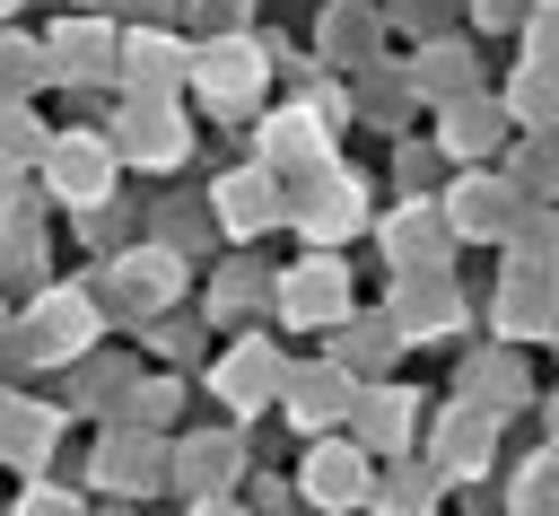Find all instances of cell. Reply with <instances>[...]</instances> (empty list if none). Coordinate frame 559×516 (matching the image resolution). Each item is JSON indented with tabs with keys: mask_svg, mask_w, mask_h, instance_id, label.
Returning <instances> with one entry per match:
<instances>
[{
	"mask_svg": "<svg viewBox=\"0 0 559 516\" xmlns=\"http://www.w3.org/2000/svg\"><path fill=\"white\" fill-rule=\"evenodd\" d=\"M280 315H288V324L349 315V280H341V262H297V271L280 280Z\"/></svg>",
	"mask_w": 559,
	"mask_h": 516,
	"instance_id": "cell-1",
	"label": "cell"
},
{
	"mask_svg": "<svg viewBox=\"0 0 559 516\" xmlns=\"http://www.w3.org/2000/svg\"><path fill=\"white\" fill-rule=\"evenodd\" d=\"M87 332H96V315H87V297H44L35 306V324H26V359H70V350H87Z\"/></svg>",
	"mask_w": 559,
	"mask_h": 516,
	"instance_id": "cell-2",
	"label": "cell"
},
{
	"mask_svg": "<svg viewBox=\"0 0 559 516\" xmlns=\"http://www.w3.org/2000/svg\"><path fill=\"white\" fill-rule=\"evenodd\" d=\"M376 481H367V455L358 446H314L306 455V499L314 507H358Z\"/></svg>",
	"mask_w": 559,
	"mask_h": 516,
	"instance_id": "cell-3",
	"label": "cell"
},
{
	"mask_svg": "<svg viewBox=\"0 0 559 516\" xmlns=\"http://www.w3.org/2000/svg\"><path fill=\"white\" fill-rule=\"evenodd\" d=\"M44 157H52L61 201H105V184H114V149L105 140H52Z\"/></svg>",
	"mask_w": 559,
	"mask_h": 516,
	"instance_id": "cell-4",
	"label": "cell"
},
{
	"mask_svg": "<svg viewBox=\"0 0 559 516\" xmlns=\"http://www.w3.org/2000/svg\"><path fill=\"white\" fill-rule=\"evenodd\" d=\"M280 210H288L306 236H341V227H358V210H367V201H358V175H323V184H314V201H280Z\"/></svg>",
	"mask_w": 559,
	"mask_h": 516,
	"instance_id": "cell-5",
	"label": "cell"
},
{
	"mask_svg": "<svg viewBox=\"0 0 559 516\" xmlns=\"http://www.w3.org/2000/svg\"><path fill=\"white\" fill-rule=\"evenodd\" d=\"M218 219H227L236 236H253V227H271V219H280V184H271L262 166H245V175H227V184H218Z\"/></svg>",
	"mask_w": 559,
	"mask_h": 516,
	"instance_id": "cell-6",
	"label": "cell"
},
{
	"mask_svg": "<svg viewBox=\"0 0 559 516\" xmlns=\"http://www.w3.org/2000/svg\"><path fill=\"white\" fill-rule=\"evenodd\" d=\"M192 79H201L210 96H245V87L262 79V52H253L245 35H227V44H210V52L192 61Z\"/></svg>",
	"mask_w": 559,
	"mask_h": 516,
	"instance_id": "cell-7",
	"label": "cell"
},
{
	"mask_svg": "<svg viewBox=\"0 0 559 516\" xmlns=\"http://www.w3.org/2000/svg\"><path fill=\"white\" fill-rule=\"evenodd\" d=\"M122 149L148 157V166H175V157H183V122H175L166 105H131V114H122Z\"/></svg>",
	"mask_w": 559,
	"mask_h": 516,
	"instance_id": "cell-8",
	"label": "cell"
},
{
	"mask_svg": "<svg viewBox=\"0 0 559 516\" xmlns=\"http://www.w3.org/2000/svg\"><path fill=\"white\" fill-rule=\"evenodd\" d=\"M384 254H393L402 271H445V227L419 219V210H402V219L384 227Z\"/></svg>",
	"mask_w": 559,
	"mask_h": 516,
	"instance_id": "cell-9",
	"label": "cell"
},
{
	"mask_svg": "<svg viewBox=\"0 0 559 516\" xmlns=\"http://www.w3.org/2000/svg\"><path fill=\"white\" fill-rule=\"evenodd\" d=\"M262 157H271V166H323V122H314V114L262 122Z\"/></svg>",
	"mask_w": 559,
	"mask_h": 516,
	"instance_id": "cell-10",
	"label": "cell"
},
{
	"mask_svg": "<svg viewBox=\"0 0 559 516\" xmlns=\"http://www.w3.org/2000/svg\"><path fill=\"white\" fill-rule=\"evenodd\" d=\"M454 192H463L454 201V236H498L507 227V184L498 175H463Z\"/></svg>",
	"mask_w": 559,
	"mask_h": 516,
	"instance_id": "cell-11",
	"label": "cell"
},
{
	"mask_svg": "<svg viewBox=\"0 0 559 516\" xmlns=\"http://www.w3.org/2000/svg\"><path fill=\"white\" fill-rule=\"evenodd\" d=\"M175 464H183L175 481H183L192 499H210V490H227V472H236V446H227V437H192Z\"/></svg>",
	"mask_w": 559,
	"mask_h": 516,
	"instance_id": "cell-12",
	"label": "cell"
},
{
	"mask_svg": "<svg viewBox=\"0 0 559 516\" xmlns=\"http://www.w3.org/2000/svg\"><path fill=\"white\" fill-rule=\"evenodd\" d=\"M105 61H114V35L105 26H61V44H52V70L61 79H96Z\"/></svg>",
	"mask_w": 559,
	"mask_h": 516,
	"instance_id": "cell-13",
	"label": "cell"
},
{
	"mask_svg": "<svg viewBox=\"0 0 559 516\" xmlns=\"http://www.w3.org/2000/svg\"><path fill=\"white\" fill-rule=\"evenodd\" d=\"M96 472H105V490H122V499H131V490H157V481H166V472H157V446H131V437H114Z\"/></svg>",
	"mask_w": 559,
	"mask_h": 516,
	"instance_id": "cell-14",
	"label": "cell"
},
{
	"mask_svg": "<svg viewBox=\"0 0 559 516\" xmlns=\"http://www.w3.org/2000/svg\"><path fill=\"white\" fill-rule=\"evenodd\" d=\"M114 280H122V297H131V306H157V297L175 289V254H157V245H148V254H122V271H114Z\"/></svg>",
	"mask_w": 559,
	"mask_h": 516,
	"instance_id": "cell-15",
	"label": "cell"
},
{
	"mask_svg": "<svg viewBox=\"0 0 559 516\" xmlns=\"http://www.w3.org/2000/svg\"><path fill=\"white\" fill-rule=\"evenodd\" d=\"M271 376H280V367H271V350H262V341H245V350H236V359L218 367V394H227L236 411H253V394H262Z\"/></svg>",
	"mask_w": 559,
	"mask_h": 516,
	"instance_id": "cell-16",
	"label": "cell"
},
{
	"mask_svg": "<svg viewBox=\"0 0 559 516\" xmlns=\"http://www.w3.org/2000/svg\"><path fill=\"white\" fill-rule=\"evenodd\" d=\"M498 105H454V122H445V149L454 157H472V149H498Z\"/></svg>",
	"mask_w": 559,
	"mask_h": 516,
	"instance_id": "cell-17",
	"label": "cell"
},
{
	"mask_svg": "<svg viewBox=\"0 0 559 516\" xmlns=\"http://www.w3.org/2000/svg\"><path fill=\"white\" fill-rule=\"evenodd\" d=\"M341 394H349V385H341V376H306V385H297V402H288V411H297V420H306V429H323V420H332V411H341Z\"/></svg>",
	"mask_w": 559,
	"mask_h": 516,
	"instance_id": "cell-18",
	"label": "cell"
},
{
	"mask_svg": "<svg viewBox=\"0 0 559 516\" xmlns=\"http://www.w3.org/2000/svg\"><path fill=\"white\" fill-rule=\"evenodd\" d=\"M489 437H498V429H489V411H454V420H445V464H472Z\"/></svg>",
	"mask_w": 559,
	"mask_h": 516,
	"instance_id": "cell-19",
	"label": "cell"
},
{
	"mask_svg": "<svg viewBox=\"0 0 559 516\" xmlns=\"http://www.w3.org/2000/svg\"><path fill=\"white\" fill-rule=\"evenodd\" d=\"M122 52H131V61H122V70H131V79H148V87H157V79H166V70H175V44H166V35H131V44H122Z\"/></svg>",
	"mask_w": 559,
	"mask_h": 516,
	"instance_id": "cell-20",
	"label": "cell"
},
{
	"mask_svg": "<svg viewBox=\"0 0 559 516\" xmlns=\"http://www.w3.org/2000/svg\"><path fill=\"white\" fill-rule=\"evenodd\" d=\"M26 149H35V131H26V114H17V105H0V166H17Z\"/></svg>",
	"mask_w": 559,
	"mask_h": 516,
	"instance_id": "cell-21",
	"label": "cell"
},
{
	"mask_svg": "<svg viewBox=\"0 0 559 516\" xmlns=\"http://www.w3.org/2000/svg\"><path fill=\"white\" fill-rule=\"evenodd\" d=\"M384 516H428V481H393L384 490Z\"/></svg>",
	"mask_w": 559,
	"mask_h": 516,
	"instance_id": "cell-22",
	"label": "cell"
},
{
	"mask_svg": "<svg viewBox=\"0 0 559 516\" xmlns=\"http://www.w3.org/2000/svg\"><path fill=\"white\" fill-rule=\"evenodd\" d=\"M367 429H376V437H393V429H402V394H376V411H367Z\"/></svg>",
	"mask_w": 559,
	"mask_h": 516,
	"instance_id": "cell-23",
	"label": "cell"
},
{
	"mask_svg": "<svg viewBox=\"0 0 559 516\" xmlns=\"http://www.w3.org/2000/svg\"><path fill=\"white\" fill-rule=\"evenodd\" d=\"M17 52H26V44H0V87H17V79H26V61H17Z\"/></svg>",
	"mask_w": 559,
	"mask_h": 516,
	"instance_id": "cell-24",
	"label": "cell"
},
{
	"mask_svg": "<svg viewBox=\"0 0 559 516\" xmlns=\"http://www.w3.org/2000/svg\"><path fill=\"white\" fill-rule=\"evenodd\" d=\"M26 516H79V507H70V499H52V490H35V499H26Z\"/></svg>",
	"mask_w": 559,
	"mask_h": 516,
	"instance_id": "cell-25",
	"label": "cell"
},
{
	"mask_svg": "<svg viewBox=\"0 0 559 516\" xmlns=\"http://www.w3.org/2000/svg\"><path fill=\"white\" fill-rule=\"evenodd\" d=\"M192 516H236V507L227 499H192Z\"/></svg>",
	"mask_w": 559,
	"mask_h": 516,
	"instance_id": "cell-26",
	"label": "cell"
},
{
	"mask_svg": "<svg viewBox=\"0 0 559 516\" xmlns=\"http://www.w3.org/2000/svg\"><path fill=\"white\" fill-rule=\"evenodd\" d=\"M0 219H9V184H0Z\"/></svg>",
	"mask_w": 559,
	"mask_h": 516,
	"instance_id": "cell-27",
	"label": "cell"
},
{
	"mask_svg": "<svg viewBox=\"0 0 559 516\" xmlns=\"http://www.w3.org/2000/svg\"><path fill=\"white\" fill-rule=\"evenodd\" d=\"M0 9H9V0H0Z\"/></svg>",
	"mask_w": 559,
	"mask_h": 516,
	"instance_id": "cell-28",
	"label": "cell"
}]
</instances>
